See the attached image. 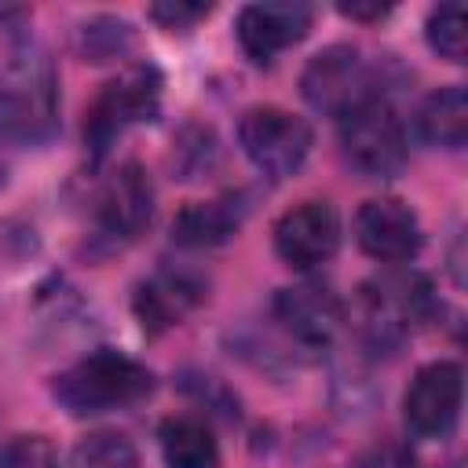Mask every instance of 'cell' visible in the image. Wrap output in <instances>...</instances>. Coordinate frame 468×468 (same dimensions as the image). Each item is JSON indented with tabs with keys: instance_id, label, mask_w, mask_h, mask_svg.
<instances>
[{
	"instance_id": "1",
	"label": "cell",
	"mask_w": 468,
	"mask_h": 468,
	"mask_svg": "<svg viewBox=\"0 0 468 468\" xmlns=\"http://www.w3.org/2000/svg\"><path fill=\"white\" fill-rule=\"evenodd\" d=\"M58 132V73L44 48H18L0 69V135L11 143H48Z\"/></svg>"
},
{
	"instance_id": "2",
	"label": "cell",
	"mask_w": 468,
	"mask_h": 468,
	"mask_svg": "<svg viewBox=\"0 0 468 468\" xmlns=\"http://www.w3.org/2000/svg\"><path fill=\"white\" fill-rule=\"evenodd\" d=\"M150 391H154V373L143 362H135L113 347H99V351L84 355L80 362H73L69 369H62L51 380V395L73 417L124 410V406L143 402Z\"/></svg>"
},
{
	"instance_id": "3",
	"label": "cell",
	"mask_w": 468,
	"mask_h": 468,
	"mask_svg": "<svg viewBox=\"0 0 468 468\" xmlns=\"http://www.w3.org/2000/svg\"><path fill=\"white\" fill-rule=\"evenodd\" d=\"M161 110V73L146 62V66H132L121 77H113L95 102L88 106L84 117V143L91 150L95 161L106 157V150L113 146V139H121L132 124H146L154 121Z\"/></svg>"
},
{
	"instance_id": "4",
	"label": "cell",
	"mask_w": 468,
	"mask_h": 468,
	"mask_svg": "<svg viewBox=\"0 0 468 468\" xmlns=\"http://www.w3.org/2000/svg\"><path fill=\"white\" fill-rule=\"evenodd\" d=\"M300 91L311 110L340 121L344 113L358 110L362 102L380 99V80H377V66H369L358 48L333 44L303 66Z\"/></svg>"
},
{
	"instance_id": "5",
	"label": "cell",
	"mask_w": 468,
	"mask_h": 468,
	"mask_svg": "<svg viewBox=\"0 0 468 468\" xmlns=\"http://www.w3.org/2000/svg\"><path fill=\"white\" fill-rule=\"evenodd\" d=\"M366 336L373 347H395L435 307L431 282L417 271H388L358 289Z\"/></svg>"
},
{
	"instance_id": "6",
	"label": "cell",
	"mask_w": 468,
	"mask_h": 468,
	"mask_svg": "<svg viewBox=\"0 0 468 468\" xmlns=\"http://www.w3.org/2000/svg\"><path fill=\"white\" fill-rule=\"evenodd\" d=\"M344 161L366 179H391L406 165V132L388 99H369L340 117Z\"/></svg>"
},
{
	"instance_id": "7",
	"label": "cell",
	"mask_w": 468,
	"mask_h": 468,
	"mask_svg": "<svg viewBox=\"0 0 468 468\" xmlns=\"http://www.w3.org/2000/svg\"><path fill=\"white\" fill-rule=\"evenodd\" d=\"M238 143L267 179H285L307 161L314 135L303 117L282 106H252L238 124Z\"/></svg>"
},
{
	"instance_id": "8",
	"label": "cell",
	"mask_w": 468,
	"mask_h": 468,
	"mask_svg": "<svg viewBox=\"0 0 468 468\" xmlns=\"http://www.w3.org/2000/svg\"><path fill=\"white\" fill-rule=\"evenodd\" d=\"M461 399H464V373L457 362L420 366L402 395V413L410 431L420 439H446L457 428Z\"/></svg>"
},
{
	"instance_id": "9",
	"label": "cell",
	"mask_w": 468,
	"mask_h": 468,
	"mask_svg": "<svg viewBox=\"0 0 468 468\" xmlns=\"http://www.w3.org/2000/svg\"><path fill=\"white\" fill-rule=\"evenodd\" d=\"M340 249V216L329 201H300L274 223V252L296 267L311 271Z\"/></svg>"
},
{
	"instance_id": "10",
	"label": "cell",
	"mask_w": 468,
	"mask_h": 468,
	"mask_svg": "<svg viewBox=\"0 0 468 468\" xmlns=\"http://www.w3.org/2000/svg\"><path fill=\"white\" fill-rule=\"evenodd\" d=\"M311 18H314V11L307 4H296V0H267V4L241 7L238 11V22H234V33H238L241 51L256 66H267V62H274L278 51H285L296 40L307 37Z\"/></svg>"
},
{
	"instance_id": "11",
	"label": "cell",
	"mask_w": 468,
	"mask_h": 468,
	"mask_svg": "<svg viewBox=\"0 0 468 468\" xmlns=\"http://www.w3.org/2000/svg\"><path fill=\"white\" fill-rule=\"evenodd\" d=\"M355 241L380 263H402L420 252V219L399 197H373L355 212Z\"/></svg>"
},
{
	"instance_id": "12",
	"label": "cell",
	"mask_w": 468,
	"mask_h": 468,
	"mask_svg": "<svg viewBox=\"0 0 468 468\" xmlns=\"http://www.w3.org/2000/svg\"><path fill=\"white\" fill-rule=\"evenodd\" d=\"M154 216V186L150 176L143 172V165L124 161L99 190L95 197V219L99 230L113 241H132L135 234H143V227Z\"/></svg>"
},
{
	"instance_id": "13",
	"label": "cell",
	"mask_w": 468,
	"mask_h": 468,
	"mask_svg": "<svg viewBox=\"0 0 468 468\" xmlns=\"http://www.w3.org/2000/svg\"><path fill=\"white\" fill-rule=\"evenodd\" d=\"M201 300H205V285L194 274L157 271L154 278H146L135 289L132 311H135V318H139V325L146 333H165V329L179 325Z\"/></svg>"
},
{
	"instance_id": "14",
	"label": "cell",
	"mask_w": 468,
	"mask_h": 468,
	"mask_svg": "<svg viewBox=\"0 0 468 468\" xmlns=\"http://www.w3.org/2000/svg\"><path fill=\"white\" fill-rule=\"evenodd\" d=\"M274 318L289 329V336H296L307 347H325L340 322H344V307L340 300L322 289V285H296V289H282L274 296Z\"/></svg>"
},
{
	"instance_id": "15",
	"label": "cell",
	"mask_w": 468,
	"mask_h": 468,
	"mask_svg": "<svg viewBox=\"0 0 468 468\" xmlns=\"http://www.w3.org/2000/svg\"><path fill=\"white\" fill-rule=\"evenodd\" d=\"M245 219V205L238 194L216 197V201H194L176 212L172 219V241L186 249H212L234 238V230Z\"/></svg>"
},
{
	"instance_id": "16",
	"label": "cell",
	"mask_w": 468,
	"mask_h": 468,
	"mask_svg": "<svg viewBox=\"0 0 468 468\" xmlns=\"http://www.w3.org/2000/svg\"><path fill=\"white\" fill-rule=\"evenodd\" d=\"M417 132L428 146L461 150L468 139V95L461 84L431 91L417 110Z\"/></svg>"
},
{
	"instance_id": "17",
	"label": "cell",
	"mask_w": 468,
	"mask_h": 468,
	"mask_svg": "<svg viewBox=\"0 0 468 468\" xmlns=\"http://www.w3.org/2000/svg\"><path fill=\"white\" fill-rule=\"evenodd\" d=\"M161 457L168 468H219V446L197 417H168L161 424Z\"/></svg>"
},
{
	"instance_id": "18",
	"label": "cell",
	"mask_w": 468,
	"mask_h": 468,
	"mask_svg": "<svg viewBox=\"0 0 468 468\" xmlns=\"http://www.w3.org/2000/svg\"><path fill=\"white\" fill-rule=\"evenodd\" d=\"M135 44V33L124 18H113V15H99L91 22L80 26L77 33V48L88 62H110V58H121L124 51H132Z\"/></svg>"
},
{
	"instance_id": "19",
	"label": "cell",
	"mask_w": 468,
	"mask_h": 468,
	"mask_svg": "<svg viewBox=\"0 0 468 468\" xmlns=\"http://www.w3.org/2000/svg\"><path fill=\"white\" fill-rule=\"evenodd\" d=\"M69 468H139V453L124 435L95 431L73 446Z\"/></svg>"
},
{
	"instance_id": "20",
	"label": "cell",
	"mask_w": 468,
	"mask_h": 468,
	"mask_svg": "<svg viewBox=\"0 0 468 468\" xmlns=\"http://www.w3.org/2000/svg\"><path fill=\"white\" fill-rule=\"evenodd\" d=\"M428 48L446 62H464L468 55V33H464V7L461 4H439L428 15L424 26Z\"/></svg>"
},
{
	"instance_id": "21",
	"label": "cell",
	"mask_w": 468,
	"mask_h": 468,
	"mask_svg": "<svg viewBox=\"0 0 468 468\" xmlns=\"http://www.w3.org/2000/svg\"><path fill=\"white\" fill-rule=\"evenodd\" d=\"M0 468H55L40 439H18L0 453Z\"/></svg>"
},
{
	"instance_id": "22",
	"label": "cell",
	"mask_w": 468,
	"mask_h": 468,
	"mask_svg": "<svg viewBox=\"0 0 468 468\" xmlns=\"http://www.w3.org/2000/svg\"><path fill=\"white\" fill-rule=\"evenodd\" d=\"M212 7L208 4H154L150 18L161 22L165 29H190L197 18H205Z\"/></svg>"
},
{
	"instance_id": "23",
	"label": "cell",
	"mask_w": 468,
	"mask_h": 468,
	"mask_svg": "<svg viewBox=\"0 0 468 468\" xmlns=\"http://www.w3.org/2000/svg\"><path fill=\"white\" fill-rule=\"evenodd\" d=\"M358 468H417V461H413V453H410V450H402V446L388 442V446L369 450V453L362 457V464H358Z\"/></svg>"
},
{
	"instance_id": "24",
	"label": "cell",
	"mask_w": 468,
	"mask_h": 468,
	"mask_svg": "<svg viewBox=\"0 0 468 468\" xmlns=\"http://www.w3.org/2000/svg\"><path fill=\"white\" fill-rule=\"evenodd\" d=\"M344 18H358V22H377L391 11V4H340L336 7Z\"/></svg>"
},
{
	"instance_id": "25",
	"label": "cell",
	"mask_w": 468,
	"mask_h": 468,
	"mask_svg": "<svg viewBox=\"0 0 468 468\" xmlns=\"http://www.w3.org/2000/svg\"><path fill=\"white\" fill-rule=\"evenodd\" d=\"M22 15H26L22 7H0V26H4V22H15V18H22Z\"/></svg>"
},
{
	"instance_id": "26",
	"label": "cell",
	"mask_w": 468,
	"mask_h": 468,
	"mask_svg": "<svg viewBox=\"0 0 468 468\" xmlns=\"http://www.w3.org/2000/svg\"><path fill=\"white\" fill-rule=\"evenodd\" d=\"M4 183H7V165H4V157H0V190H4Z\"/></svg>"
}]
</instances>
